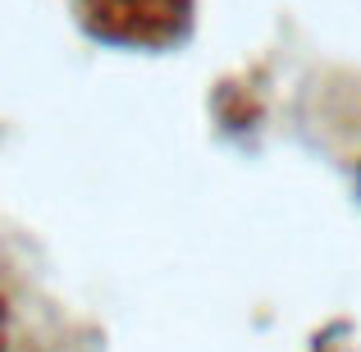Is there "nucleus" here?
I'll list each match as a JSON object with an SVG mask.
<instances>
[{
	"label": "nucleus",
	"instance_id": "obj_1",
	"mask_svg": "<svg viewBox=\"0 0 361 352\" xmlns=\"http://www.w3.org/2000/svg\"><path fill=\"white\" fill-rule=\"evenodd\" d=\"M0 352H46L42 344H37L32 329L14 316V307H9L5 298H0Z\"/></svg>",
	"mask_w": 361,
	"mask_h": 352
}]
</instances>
